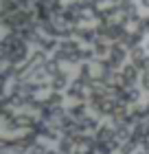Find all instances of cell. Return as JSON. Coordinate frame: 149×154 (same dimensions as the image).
I'll return each mask as SVG.
<instances>
[{"mask_svg":"<svg viewBox=\"0 0 149 154\" xmlns=\"http://www.w3.org/2000/svg\"><path fill=\"white\" fill-rule=\"evenodd\" d=\"M73 38H77L83 44H94L99 40V29L92 24H77L73 26Z\"/></svg>","mask_w":149,"mask_h":154,"instance_id":"obj_1","label":"cell"},{"mask_svg":"<svg viewBox=\"0 0 149 154\" xmlns=\"http://www.w3.org/2000/svg\"><path fill=\"white\" fill-rule=\"evenodd\" d=\"M143 46H145V51L149 53V40H145V44H143Z\"/></svg>","mask_w":149,"mask_h":154,"instance_id":"obj_6","label":"cell"},{"mask_svg":"<svg viewBox=\"0 0 149 154\" xmlns=\"http://www.w3.org/2000/svg\"><path fill=\"white\" fill-rule=\"evenodd\" d=\"M136 2H138L140 9H147V11H149V0H136Z\"/></svg>","mask_w":149,"mask_h":154,"instance_id":"obj_5","label":"cell"},{"mask_svg":"<svg viewBox=\"0 0 149 154\" xmlns=\"http://www.w3.org/2000/svg\"><path fill=\"white\" fill-rule=\"evenodd\" d=\"M68 99L70 101H88V95H90V88L86 86V82L79 79V77H75L73 82H70V86L66 90Z\"/></svg>","mask_w":149,"mask_h":154,"instance_id":"obj_2","label":"cell"},{"mask_svg":"<svg viewBox=\"0 0 149 154\" xmlns=\"http://www.w3.org/2000/svg\"><path fill=\"white\" fill-rule=\"evenodd\" d=\"M143 152H145V150H143ZM145 154H149V152H145Z\"/></svg>","mask_w":149,"mask_h":154,"instance_id":"obj_7","label":"cell"},{"mask_svg":"<svg viewBox=\"0 0 149 154\" xmlns=\"http://www.w3.org/2000/svg\"><path fill=\"white\" fill-rule=\"evenodd\" d=\"M136 31H140L143 35H149V13L147 16H140L138 24H136Z\"/></svg>","mask_w":149,"mask_h":154,"instance_id":"obj_4","label":"cell"},{"mask_svg":"<svg viewBox=\"0 0 149 154\" xmlns=\"http://www.w3.org/2000/svg\"><path fill=\"white\" fill-rule=\"evenodd\" d=\"M70 82H73V79H70L68 71H66V68H61V71H57L51 77V88L57 90V93H66L68 86H70Z\"/></svg>","mask_w":149,"mask_h":154,"instance_id":"obj_3","label":"cell"}]
</instances>
